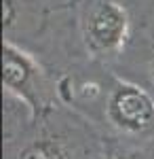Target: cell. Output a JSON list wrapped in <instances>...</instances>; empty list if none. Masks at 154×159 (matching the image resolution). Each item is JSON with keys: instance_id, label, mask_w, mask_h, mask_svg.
Returning <instances> with one entry per match:
<instances>
[{"instance_id": "obj_1", "label": "cell", "mask_w": 154, "mask_h": 159, "mask_svg": "<svg viewBox=\"0 0 154 159\" xmlns=\"http://www.w3.org/2000/svg\"><path fill=\"white\" fill-rule=\"evenodd\" d=\"M112 119L133 132L148 129L154 125V104L143 91L137 87L122 85L116 89L112 104H110Z\"/></svg>"}, {"instance_id": "obj_4", "label": "cell", "mask_w": 154, "mask_h": 159, "mask_svg": "<svg viewBox=\"0 0 154 159\" xmlns=\"http://www.w3.org/2000/svg\"><path fill=\"white\" fill-rule=\"evenodd\" d=\"M19 159H61V157H59V153H57L53 147L36 144V147H30L28 151H24Z\"/></svg>"}, {"instance_id": "obj_2", "label": "cell", "mask_w": 154, "mask_h": 159, "mask_svg": "<svg viewBox=\"0 0 154 159\" xmlns=\"http://www.w3.org/2000/svg\"><path fill=\"white\" fill-rule=\"evenodd\" d=\"M125 25H127L125 13L118 7L104 2L89 17V28H87L89 40L99 49H110L120 43L125 34Z\"/></svg>"}, {"instance_id": "obj_3", "label": "cell", "mask_w": 154, "mask_h": 159, "mask_svg": "<svg viewBox=\"0 0 154 159\" xmlns=\"http://www.w3.org/2000/svg\"><path fill=\"white\" fill-rule=\"evenodd\" d=\"M32 76V68L17 51L11 47L4 49V61H2V81L13 91H21Z\"/></svg>"}]
</instances>
